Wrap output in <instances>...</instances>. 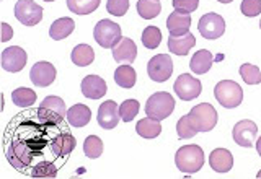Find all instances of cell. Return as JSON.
I'll use <instances>...</instances> for the list:
<instances>
[{
  "instance_id": "836d02e7",
  "label": "cell",
  "mask_w": 261,
  "mask_h": 179,
  "mask_svg": "<svg viewBox=\"0 0 261 179\" xmlns=\"http://www.w3.org/2000/svg\"><path fill=\"white\" fill-rule=\"evenodd\" d=\"M139 109H141V104H139L137 100H126L122 101L119 106V114H121V119L124 122H130L137 114Z\"/></svg>"
},
{
  "instance_id": "4fadbf2b",
  "label": "cell",
  "mask_w": 261,
  "mask_h": 179,
  "mask_svg": "<svg viewBox=\"0 0 261 179\" xmlns=\"http://www.w3.org/2000/svg\"><path fill=\"white\" fill-rule=\"evenodd\" d=\"M28 61V54L23 51L21 47L13 46V47H7L2 52V69L7 72H20L24 69Z\"/></svg>"
},
{
  "instance_id": "7c38bea8",
  "label": "cell",
  "mask_w": 261,
  "mask_h": 179,
  "mask_svg": "<svg viewBox=\"0 0 261 179\" xmlns=\"http://www.w3.org/2000/svg\"><path fill=\"white\" fill-rule=\"evenodd\" d=\"M56 75H57L56 67L53 64L46 62V61L36 62L31 67V72H30V78L33 81V85L41 86V88L49 86L51 83H54Z\"/></svg>"
},
{
  "instance_id": "5b68a950",
  "label": "cell",
  "mask_w": 261,
  "mask_h": 179,
  "mask_svg": "<svg viewBox=\"0 0 261 179\" xmlns=\"http://www.w3.org/2000/svg\"><path fill=\"white\" fill-rule=\"evenodd\" d=\"M95 41L105 49H111L121 41V26L111 20H100L93 29Z\"/></svg>"
},
{
  "instance_id": "83f0119b",
  "label": "cell",
  "mask_w": 261,
  "mask_h": 179,
  "mask_svg": "<svg viewBox=\"0 0 261 179\" xmlns=\"http://www.w3.org/2000/svg\"><path fill=\"white\" fill-rule=\"evenodd\" d=\"M160 12H162L160 0H139L137 2V13L144 20H152L155 16H159Z\"/></svg>"
},
{
  "instance_id": "74e56055",
  "label": "cell",
  "mask_w": 261,
  "mask_h": 179,
  "mask_svg": "<svg viewBox=\"0 0 261 179\" xmlns=\"http://www.w3.org/2000/svg\"><path fill=\"white\" fill-rule=\"evenodd\" d=\"M171 5H173L176 12L193 13V12H196V8L199 7V0H173Z\"/></svg>"
},
{
  "instance_id": "4dcf8cb0",
  "label": "cell",
  "mask_w": 261,
  "mask_h": 179,
  "mask_svg": "<svg viewBox=\"0 0 261 179\" xmlns=\"http://www.w3.org/2000/svg\"><path fill=\"white\" fill-rule=\"evenodd\" d=\"M142 44L147 49H157L162 43V31L157 26H147L142 33Z\"/></svg>"
},
{
  "instance_id": "ba28073f",
  "label": "cell",
  "mask_w": 261,
  "mask_h": 179,
  "mask_svg": "<svg viewBox=\"0 0 261 179\" xmlns=\"http://www.w3.org/2000/svg\"><path fill=\"white\" fill-rule=\"evenodd\" d=\"M147 73L149 77L157 81V83H163L167 81L171 73H173V62H171L168 54H157L147 64Z\"/></svg>"
},
{
  "instance_id": "1f68e13d",
  "label": "cell",
  "mask_w": 261,
  "mask_h": 179,
  "mask_svg": "<svg viewBox=\"0 0 261 179\" xmlns=\"http://www.w3.org/2000/svg\"><path fill=\"white\" fill-rule=\"evenodd\" d=\"M240 77L247 85L261 83V70L253 64H243L240 67Z\"/></svg>"
},
{
  "instance_id": "b9f144b4",
  "label": "cell",
  "mask_w": 261,
  "mask_h": 179,
  "mask_svg": "<svg viewBox=\"0 0 261 179\" xmlns=\"http://www.w3.org/2000/svg\"><path fill=\"white\" fill-rule=\"evenodd\" d=\"M256 177H259V179H261V171H259V173L256 174Z\"/></svg>"
},
{
  "instance_id": "8fae6325",
  "label": "cell",
  "mask_w": 261,
  "mask_h": 179,
  "mask_svg": "<svg viewBox=\"0 0 261 179\" xmlns=\"http://www.w3.org/2000/svg\"><path fill=\"white\" fill-rule=\"evenodd\" d=\"M256 134H258V126L250 119H243L240 122H237L232 130V137L235 143L245 146V148H250V146L255 145Z\"/></svg>"
},
{
  "instance_id": "d590c367",
  "label": "cell",
  "mask_w": 261,
  "mask_h": 179,
  "mask_svg": "<svg viewBox=\"0 0 261 179\" xmlns=\"http://www.w3.org/2000/svg\"><path fill=\"white\" fill-rule=\"evenodd\" d=\"M129 8V0H108L106 10L113 16H124Z\"/></svg>"
},
{
  "instance_id": "ee69618b",
  "label": "cell",
  "mask_w": 261,
  "mask_h": 179,
  "mask_svg": "<svg viewBox=\"0 0 261 179\" xmlns=\"http://www.w3.org/2000/svg\"><path fill=\"white\" fill-rule=\"evenodd\" d=\"M259 28H261V21H259Z\"/></svg>"
},
{
  "instance_id": "7402d4cb",
  "label": "cell",
  "mask_w": 261,
  "mask_h": 179,
  "mask_svg": "<svg viewBox=\"0 0 261 179\" xmlns=\"http://www.w3.org/2000/svg\"><path fill=\"white\" fill-rule=\"evenodd\" d=\"M212 64H214V55H212V52H209L207 49H201V51H198L191 57L190 67L196 75H202V73L211 70Z\"/></svg>"
},
{
  "instance_id": "f1b7e54d",
  "label": "cell",
  "mask_w": 261,
  "mask_h": 179,
  "mask_svg": "<svg viewBox=\"0 0 261 179\" xmlns=\"http://www.w3.org/2000/svg\"><path fill=\"white\" fill-rule=\"evenodd\" d=\"M101 0H67V7L75 15H90L100 7Z\"/></svg>"
},
{
  "instance_id": "d4e9b609",
  "label": "cell",
  "mask_w": 261,
  "mask_h": 179,
  "mask_svg": "<svg viewBox=\"0 0 261 179\" xmlns=\"http://www.w3.org/2000/svg\"><path fill=\"white\" fill-rule=\"evenodd\" d=\"M72 62L79 65V67H87L95 61V51L92 46L88 44H79L73 47V51L70 54Z\"/></svg>"
},
{
  "instance_id": "603a6c76",
  "label": "cell",
  "mask_w": 261,
  "mask_h": 179,
  "mask_svg": "<svg viewBox=\"0 0 261 179\" xmlns=\"http://www.w3.org/2000/svg\"><path fill=\"white\" fill-rule=\"evenodd\" d=\"M73 29H75V21L65 16V18H59L51 24V28H49V36H51V39H54V41H61V39H65L67 36H70Z\"/></svg>"
},
{
  "instance_id": "7bdbcfd3",
  "label": "cell",
  "mask_w": 261,
  "mask_h": 179,
  "mask_svg": "<svg viewBox=\"0 0 261 179\" xmlns=\"http://www.w3.org/2000/svg\"><path fill=\"white\" fill-rule=\"evenodd\" d=\"M44 2H54V0H44Z\"/></svg>"
},
{
  "instance_id": "e575fe53",
  "label": "cell",
  "mask_w": 261,
  "mask_h": 179,
  "mask_svg": "<svg viewBox=\"0 0 261 179\" xmlns=\"http://www.w3.org/2000/svg\"><path fill=\"white\" fill-rule=\"evenodd\" d=\"M176 132H178L179 138H193L196 134H198V130L193 127L191 121L186 114V116L179 117V121L176 122Z\"/></svg>"
},
{
  "instance_id": "4316f807",
  "label": "cell",
  "mask_w": 261,
  "mask_h": 179,
  "mask_svg": "<svg viewBox=\"0 0 261 179\" xmlns=\"http://www.w3.org/2000/svg\"><path fill=\"white\" fill-rule=\"evenodd\" d=\"M12 101H13V104L20 106V108H30L31 104L36 103V93L33 92L31 88L20 86V88L13 90Z\"/></svg>"
},
{
  "instance_id": "d6a6232c",
  "label": "cell",
  "mask_w": 261,
  "mask_h": 179,
  "mask_svg": "<svg viewBox=\"0 0 261 179\" xmlns=\"http://www.w3.org/2000/svg\"><path fill=\"white\" fill-rule=\"evenodd\" d=\"M84 152L88 158H98V157H101V153H103V142H101V138L100 137H96V135H90L85 138V142H84Z\"/></svg>"
},
{
  "instance_id": "7a4b0ae2",
  "label": "cell",
  "mask_w": 261,
  "mask_h": 179,
  "mask_svg": "<svg viewBox=\"0 0 261 179\" xmlns=\"http://www.w3.org/2000/svg\"><path fill=\"white\" fill-rule=\"evenodd\" d=\"M193 127L198 130V132H209L216 127L217 124V111L211 103H201L196 104L194 108L188 114Z\"/></svg>"
},
{
  "instance_id": "52a82bcc",
  "label": "cell",
  "mask_w": 261,
  "mask_h": 179,
  "mask_svg": "<svg viewBox=\"0 0 261 179\" xmlns=\"http://www.w3.org/2000/svg\"><path fill=\"white\" fill-rule=\"evenodd\" d=\"M15 18L24 26H36L43 20V8L33 0H18L15 4Z\"/></svg>"
},
{
  "instance_id": "44dd1931",
  "label": "cell",
  "mask_w": 261,
  "mask_h": 179,
  "mask_svg": "<svg viewBox=\"0 0 261 179\" xmlns=\"http://www.w3.org/2000/svg\"><path fill=\"white\" fill-rule=\"evenodd\" d=\"M92 119V109L85 104H73L67 109V122L73 127H85Z\"/></svg>"
},
{
  "instance_id": "9c48e42d",
  "label": "cell",
  "mask_w": 261,
  "mask_h": 179,
  "mask_svg": "<svg viewBox=\"0 0 261 179\" xmlns=\"http://www.w3.org/2000/svg\"><path fill=\"white\" fill-rule=\"evenodd\" d=\"M173 90L176 96L183 101H191L194 98H198L202 92V85L199 78H194L190 73H181L173 85Z\"/></svg>"
},
{
  "instance_id": "484cf974",
  "label": "cell",
  "mask_w": 261,
  "mask_h": 179,
  "mask_svg": "<svg viewBox=\"0 0 261 179\" xmlns=\"http://www.w3.org/2000/svg\"><path fill=\"white\" fill-rule=\"evenodd\" d=\"M136 80H137V73L129 64L119 65L116 72H114V81L121 88H133L136 85Z\"/></svg>"
},
{
  "instance_id": "9a60e30c",
  "label": "cell",
  "mask_w": 261,
  "mask_h": 179,
  "mask_svg": "<svg viewBox=\"0 0 261 179\" xmlns=\"http://www.w3.org/2000/svg\"><path fill=\"white\" fill-rule=\"evenodd\" d=\"M113 59L118 64H133L137 57V46L130 38H121V41L111 47Z\"/></svg>"
},
{
  "instance_id": "60d3db41",
  "label": "cell",
  "mask_w": 261,
  "mask_h": 179,
  "mask_svg": "<svg viewBox=\"0 0 261 179\" xmlns=\"http://www.w3.org/2000/svg\"><path fill=\"white\" fill-rule=\"evenodd\" d=\"M217 2H220V4H230V2H233V0H217Z\"/></svg>"
},
{
  "instance_id": "f35d334b",
  "label": "cell",
  "mask_w": 261,
  "mask_h": 179,
  "mask_svg": "<svg viewBox=\"0 0 261 179\" xmlns=\"http://www.w3.org/2000/svg\"><path fill=\"white\" fill-rule=\"evenodd\" d=\"M2 29H4V35H2V43H7V41L13 36V31H12V28L8 26L7 23H2Z\"/></svg>"
},
{
  "instance_id": "277c9868",
  "label": "cell",
  "mask_w": 261,
  "mask_h": 179,
  "mask_svg": "<svg viewBox=\"0 0 261 179\" xmlns=\"http://www.w3.org/2000/svg\"><path fill=\"white\" fill-rule=\"evenodd\" d=\"M216 100L227 109H233L243 101V90L233 80H222L214 88Z\"/></svg>"
},
{
  "instance_id": "cb8c5ba5",
  "label": "cell",
  "mask_w": 261,
  "mask_h": 179,
  "mask_svg": "<svg viewBox=\"0 0 261 179\" xmlns=\"http://www.w3.org/2000/svg\"><path fill=\"white\" fill-rule=\"evenodd\" d=\"M136 130H137V134L144 138H155L162 134V124H160V121L147 116L137 122Z\"/></svg>"
},
{
  "instance_id": "ffe728a7",
  "label": "cell",
  "mask_w": 261,
  "mask_h": 179,
  "mask_svg": "<svg viewBox=\"0 0 261 179\" xmlns=\"http://www.w3.org/2000/svg\"><path fill=\"white\" fill-rule=\"evenodd\" d=\"M196 44V38L191 33H186L181 36H171L168 38V49L170 52H173L176 55H186L191 51Z\"/></svg>"
},
{
  "instance_id": "ac0fdd59",
  "label": "cell",
  "mask_w": 261,
  "mask_h": 179,
  "mask_svg": "<svg viewBox=\"0 0 261 179\" xmlns=\"http://www.w3.org/2000/svg\"><path fill=\"white\" fill-rule=\"evenodd\" d=\"M167 28L171 36L186 35V33H190V28H191V15L175 10L173 13H170V16L167 18Z\"/></svg>"
},
{
  "instance_id": "6da1fadb",
  "label": "cell",
  "mask_w": 261,
  "mask_h": 179,
  "mask_svg": "<svg viewBox=\"0 0 261 179\" xmlns=\"http://www.w3.org/2000/svg\"><path fill=\"white\" fill-rule=\"evenodd\" d=\"M175 165L185 174H194L204 165V152L199 145H185L175 155Z\"/></svg>"
},
{
  "instance_id": "8d00e7d4",
  "label": "cell",
  "mask_w": 261,
  "mask_h": 179,
  "mask_svg": "<svg viewBox=\"0 0 261 179\" xmlns=\"http://www.w3.org/2000/svg\"><path fill=\"white\" fill-rule=\"evenodd\" d=\"M240 10L245 16H258L261 13V0H243L240 5Z\"/></svg>"
},
{
  "instance_id": "8992f818",
  "label": "cell",
  "mask_w": 261,
  "mask_h": 179,
  "mask_svg": "<svg viewBox=\"0 0 261 179\" xmlns=\"http://www.w3.org/2000/svg\"><path fill=\"white\" fill-rule=\"evenodd\" d=\"M38 116L43 119L54 122V124H62L64 117H67V109H65V103L59 96H47L39 104Z\"/></svg>"
},
{
  "instance_id": "f546056e",
  "label": "cell",
  "mask_w": 261,
  "mask_h": 179,
  "mask_svg": "<svg viewBox=\"0 0 261 179\" xmlns=\"http://www.w3.org/2000/svg\"><path fill=\"white\" fill-rule=\"evenodd\" d=\"M57 174V166L53 161L41 160L38 165H35L30 171V176L33 177H54Z\"/></svg>"
},
{
  "instance_id": "e0dca14e",
  "label": "cell",
  "mask_w": 261,
  "mask_h": 179,
  "mask_svg": "<svg viewBox=\"0 0 261 179\" xmlns=\"http://www.w3.org/2000/svg\"><path fill=\"white\" fill-rule=\"evenodd\" d=\"M49 145H51V152L54 157L64 158V157H67V155H70V152L75 148L77 140H75V137L70 135L69 132H61L53 137V140Z\"/></svg>"
},
{
  "instance_id": "30bf717a",
  "label": "cell",
  "mask_w": 261,
  "mask_h": 179,
  "mask_svg": "<svg viewBox=\"0 0 261 179\" xmlns=\"http://www.w3.org/2000/svg\"><path fill=\"white\" fill-rule=\"evenodd\" d=\"M198 29L204 39H219L225 33V20L217 13H206L201 16Z\"/></svg>"
},
{
  "instance_id": "d6986e66",
  "label": "cell",
  "mask_w": 261,
  "mask_h": 179,
  "mask_svg": "<svg viewBox=\"0 0 261 179\" xmlns=\"http://www.w3.org/2000/svg\"><path fill=\"white\" fill-rule=\"evenodd\" d=\"M209 165L216 173H228L233 168V157L227 148H216L209 155Z\"/></svg>"
},
{
  "instance_id": "3957f363",
  "label": "cell",
  "mask_w": 261,
  "mask_h": 179,
  "mask_svg": "<svg viewBox=\"0 0 261 179\" xmlns=\"http://www.w3.org/2000/svg\"><path fill=\"white\" fill-rule=\"evenodd\" d=\"M173 111H175V100H173V96L167 92L153 93L145 103L147 116L157 121H163L170 117V114Z\"/></svg>"
},
{
  "instance_id": "5bb4252c",
  "label": "cell",
  "mask_w": 261,
  "mask_h": 179,
  "mask_svg": "<svg viewBox=\"0 0 261 179\" xmlns=\"http://www.w3.org/2000/svg\"><path fill=\"white\" fill-rule=\"evenodd\" d=\"M96 119H98V124H100V127L114 129L118 126L119 119H121L118 104L114 103L113 100H106L103 104H100V108H98Z\"/></svg>"
},
{
  "instance_id": "2e32d148",
  "label": "cell",
  "mask_w": 261,
  "mask_h": 179,
  "mask_svg": "<svg viewBox=\"0 0 261 179\" xmlns=\"http://www.w3.org/2000/svg\"><path fill=\"white\" fill-rule=\"evenodd\" d=\"M108 92V86H106L105 78L98 77V75H87L82 80V93L85 98L90 100H100L105 96V93Z\"/></svg>"
},
{
  "instance_id": "ab89813d",
  "label": "cell",
  "mask_w": 261,
  "mask_h": 179,
  "mask_svg": "<svg viewBox=\"0 0 261 179\" xmlns=\"http://www.w3.org/2000/svg\"><path fill=\"white\" fill-rule=\"evenodd\" d=\"M255 143H256V150H258V153H259V157H261V137L258 138V140H256Z\"/></svg>"
}]
</instances>
